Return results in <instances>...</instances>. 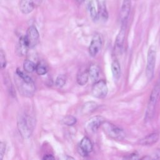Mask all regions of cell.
Here are the masks:
<instances>
[{"mask_svg":"<svg viewBox=\"0 0 160 160\" xmlns=\"http://www.w3.org/2000/svg\"><path fill=\"white\" fill-rule=\"evenodd\" d=\"M77 122L76 118L71 115H67L62 119V122L67 126H73Z\"/></svg>","mask_w":160,"mask_h":160,"instance_id":"24","label":"cell"},{"mask_svg":"<svg viewBox=\"0 0 160 160\" xmlns=\"http://www.w3.org/2000/svg\"><path fill=\"white\" fill-rule=\"evenodd\" d=\"M42 0H21L19 7L22 13L28 14L41 4Z\"/></svg>","mask_w":160,"mask_h":160,"instance_id":"10","label":"cell"},{"mask_svg":"<svg viewBox=\"0 0 160 160\" xmlns=\"http://www.w3.org/2000/svg\"><path fill=\"white\" fill-rule=\"evenodd\" d=\"M156 51L154 46L151 45L148 52L147 64L146 69V74L148 80H151L154 76L155 64H156Z\"/></svg>","mask_w":160,"mask_h":160,"instance_id":"5","label":"cell"},{"mask_svg":"<svg viewBox=\"0 0 160 160\" xmlns=\"http://www.w3.org/2000/svg\"><path fill=\"white\" fill-rule=\"evenodd\" d=\"M66 82V78L64 74H59L56 79L55 84L58 88L63 87Z\"/></svg>","mask_w":160,"mask_h":160,"instance_id":"25","label":"cell"},{"mask_svg":"<svg viewBox=\"0 0 160 160\" xmlns=\"http://www.w3.org/2000/svg\"><path fill=\"white\" fill-rule=\"evenodd\" d=\"M159 96H160V78L151 91L149 102L148 104L147 109H146V115H145L146 121H149L153 118L156 104L159 98Z\"/></svg>","mask_w":160,"mask_h":160,"instance_id":"3","label":"cell"},{"mask_svg":"<svg viewBox=\"0 0 160 160\" xmlns=\"http://www.w3.org/2000/svg\"><path fill=\"white\" fill-rule=\"evenodd\" d=\"M88 8H89V11L90 16H91L92 19L94 21H96L99 19V18H98V12L96 11V9L95 8V6H94V4H93V2L92 1L89 2Z\"/></svg>","mask_w":160,"mask_h":160,"instance_id":"22","label":"cell"},{"mask_svg":"<svg viewBox=\"0 0 160 160\" xmlns=\"http://www.w3.org/2000/svg\"><path fill=\"white\" fill-rule=\"evenodd\" d=\"M82 0H76V1H78V2H79V3H80V2H82Z\"/></svg>","mask_w":160,"mask_h":160,"instance_id":"30","label":"cell"},{"mask_svg":"<svg viewBox=\"0 0 160 160\" xmlns=\"http://www.w3.org/2000/svg\"><path fill=\"white\" fill-rule=\"evenodd\" d=\"M131 0H123L120 11V21L121 24H126L129 16Z\"/></svg>","mask_w":160,"mask_h":160,"instance_id":"12","label":"cell"},{"mask_svg":"<svg viewBox=\"0 0 160 160\" xmlns=\"http://www.w3.org/2000/svg\"><path fill=\"white\" fill-rule=\"evenodd\" d=\"M25 38L29 48H32L37 45L39 41V34L36 26H31L28 28Z\"/></svg>","mask_w":160,"mask_h":160,"instance_id":"7","label":"cell"},{"mask_svg":"<svg viewBox=\"0 0 160 160\" xmlns=\"http://www.w3.org/2000/svg\"><path fill=\"white\" fill-rule=\"evenodd\" d=\"M98 12L99 19L106 22L108 18V13L106 9V6L104 0H98Z\"/></svg>","mask_w":160,"mask_h":160,"instance_id":"15","label":"cell"},{"mask_svg":"<svg viewBox=\"0 0 160 160\" xmlns=\"http://www.w3.org/2000/svg\"><path fill=\"white\" fill-rule=\"evenodd\" d=\"M98 108V104L94 101H88L85 102L81 108V113L83 115H87L92 113Z\"/></svg>","mask_w":160,"mask_h":160,"instance_id":"18","label":"cell"},{"mask_svg":"<svg viewBox=\"0 0 160 160\" xmlns=\"http://www.w3.org/2000/svg\"><path fill=\"white\" fill-rule=\"evenodd\" d=\"M124 159H138V154L136 152H134V153H132L129 155H128L127 156L124 157Z\"/></svg>","mask_w":160,"mask_h":160,"instance_id":"28","label":"cell"},{"mask_svg":"<svg viewBox=\"0 0 160 160\" xmlns=\"http://www.w3.org/2000/svg\"><path fill=\"white\" fill-rule=\"evenodd\" d=\"M17 126L19 133L23 138H29L35 126V119L26 114L19 115L17 121Z\"/></svg>","mask_w":160,"mask_h":160,"instance_id":"2","label":"cell"},{"mask_svg":"<svg viewBox=\"0 0 160 160\" xmlns=\"http://www.w3.org/2000/svg\"><path fill=\"white\" fill-rule=\"evenodd\" d=\"M89 78V75L88 70L86 69H81L77 74L76 81L79 85L84 86L88 82Z\"/></svg>","mask_w":160,"mask_h":160,"instance_id":"17","label":"cell"},{"mask_svg":"<svg viewBox=\"0 0 160 160\" xmlns=\"http://www.w3.org/2000/svg\"><path fill=\"white\" fill-rule=\"evenodd\" d=\"M108 88L106 82L103 80H99L94 82L91 88L92 95L98 99L104 98L108 94Z\"/></svg>","mask_w":160,"mask_h":160,"instance_id":"6","label":"cell"},{"mask_svg":"<svg viewBox=\"0 0 160 160\" xmlns=\"http://www.w3.org/2000/svg\"><path fill=\"white\" fill-rule=\"evenodd\" d=\"M36 72L38 75H44L48 72V68L45 64L42 62H38L36 66Z\"/></svg>","mask_w":160,"mask_h":160,"instance_id":"23","label":"cell"},{"mask_svg":"<svg viewBox=\"0 0 160 160\" xmlns=\"http://www.w3.org/2000/svg\"><path fill=\"white\" fill-rule=\"evenodd\" d=\"M104 121V119L101 116H94L86 122L85 129L89 133H94L100 127H101Z\"/></svg>","mask_w":160,"mask_h":160,"instance_id":"9","label":"cell"},{"mask_svg":"<svg viewBox=\"0 0 160 160\" xmlns=\"http://www.w3.org/2000/svg\"><path fill=\"white\" fill-rule=\"evenodd\" d=\"M101 128L104 132L110 138L115 140H122L125 138L126 134L123 129L111 122L104 121Z\"/></svg>","mask_w":160,"mask_h":160,"instance_id":"4","label":"cell"},{"mask_svg":"<svg viewBox=\"0 0 160 160\" xmlns=\"http://www.w3.org/2000/svg\"><path fill=\"white\" fill-rule=\"evenodd\" d=\"M159 134L158 132H152L139 139L138 141V144L142 146L152 145L159 140Z\"/></svg>","mask_w":160,"mask_h":160,"instance_id":"13","label":"cell"},{"mask_svg":"<svg viewBox=\"0 0 160 160\" xmlns=\"http://www.w3.org/2000/svg\"><path fill=\"white\" fill-rule=\"evenodd\" d=\"M54 159V157L52 154H46L42 158V159H46V160H50V159Z\"/></svg>","mask_w":160,"mask_h":160,"instance_id":"29","label":"cell"},{"mask_svg":"<svg viewBox=\"0 0 160 160\" xmlns=\"http://www.w3.org/2000/svg\"><path fill=\"white\" fill-rule=\"evenodd\" d=\"M7 64V61H6V54L4 52V51L1 49L0 51V66L1 68L3 69L4 68H6Z\"/></svg>","mask_w":160,"mask_h":160,"instance_id":"26","label":"cell"},{"mask_svg":"<svg viewBox=\"0 0 160 160\" xmlns=\"http://www.w3.org/2000/svg\"><path fill=\"white\" fill-rule=\"evenodd\" d=\"M126 24H121V29L115 40V44H114L115 48L116 49L119 51L121 50L124 44L125 34H126Z\"/></svg>","mask_w":160,"mask_h":160,"instance_id":"14","label":"cell"},{"mask_svg":"<svg viewBox=\"0 0 160 160\" xmlns=\"http://www.w3.org/2000/svg\"><path fill=\"white\" fill-rule=\"evenodd\" d=\"M28 48H29L25 36H21L19 38L18 44L16 46V53L19 56H24L26 54Z\"/></svg>","mask_w":160,"mask_h":160,"instance_id":"16","label":"cell"},{"mask_svg":"<svg viewBox=\"0 0 160 160\" xmlns=\"http://www.w3.org/2000/svg\"><path fill=\"white\" fill-rule=\"evenodd\" d=\"M93 148L91 141L88 137H84L79 145L78 151L82 156H87L92 151Z\"/></svg>","mask_w":160,"mask_h":160,"instance_id":"11","label":"cell"},{"mask_svg":"<svg viewBox=\"0 0 160 160\" xmlns=\"http://www.w3.org/2000/svg\"><path fill=\"white\" fill-rule=\"evenodd\" d=\"M6 149V143L4 142L1 141L0 143V158H1V159H3L4 155L5 154Z\"/></svg>","mask_w":160,"mask_h":160,"instance_id":"27","label":"cell"},{"mask_svg":"<svg viewBox=\"0 0 160 160\" xmlns=\"http://www.w3.org/2000/svg\"><path fill=\"white\" fill-rule=\"evenodd\" d=\"M16 86L19 92L26 97H31L35 91V85L32 78L18 68L14 76Z\"/></svg>","mask_w":160,"mask_h":160,"instance_id":"1","label":"cell"},{"mask_svg":"<svg viewBox=\"0 0 160 160\" xmlns=\"http://www.w3.org/2000/svg\"><path fill=\"white\" fill-rule=\"evenodd\" d=\"M88 72L90 79L94 82L97 81L98 79L99 78L100 73V68L98 66V65L96 64H91L89 68Z\"/></svg>","mask_w":160,"mask_h":160,"instance_id":"19","label":"cell"},{"mask_svg":"<svg viewBox=\"0 0 160 160\" xmlns=\"http://www.w3.org/2000/svg\"><path fill=\"white\" fill-rule=\"evenodd\" d=\"M36 64L29 59H26L23 62L24 70L29 73L34 72L36 70Z\"/></svg>","mask_w":160,"mask_h":160,"instance_id":"21","label":"cell"},{"mask_svg":"<svg viewBox=\"0 0 160 160\" xmlns=\"http://www.w3.org/2000/svg\"><path fill=\"white\" fill-rule=\"evenodd\" d=\"M102 45V38L100 34L96 33L91 41L89 47V53L91 57H95L100 51Z\"/></svg>","mask_w":160,"mask_h":160,"instance_id":"8","label":"cell"},{"mask_svg":"<svg viewBox=\"0 0 160 160\" xmlns=\"http://www.w3.org/2000/svg\"><path fill=\"white\" fill-rule=\"evenodd\" d=\"M111 71L114 79L118 80L121 76V66L119 62L116 59L112 61Z\"/></svg>","mask_w":160,"mask_h":160,"instance_id":"20","label":"cell"}]
</instances>
